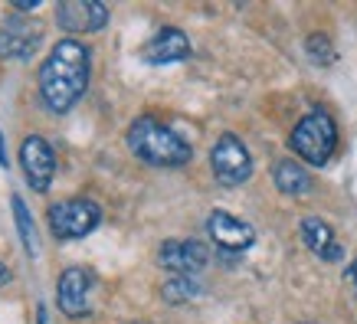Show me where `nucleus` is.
<instances>
[{"mask_svg": "<svg viewBox=\"0 0 357 324\" xmlns=\"http://www.w3.org/2000/svg\"><path fill=\"white\" fill-rule=\"evenodd\" d=\"M89 76H92L89 46L76 36L59 40L36 72V88H40V102L46 105V111H53V115L73 111L86 95Z\"/></svg>", "mask_w": 357, "mask_h": 324, "instance_id": "nucleus-1", "label": "nucleus"}, {"mask_svg": "<svg viewBox=\"0 0 357 324\" xmlns=\"http://www.w3.org/2000/svg\"><path fill=\"white\" fill-rule=\"evenodd\" d=\"M128 151L138 157V161L151 164V167H184L194 157V148L184 134H177L171 125L144 115V118H135L128 128Z\"/></svg>", "mask_w": 357, "mask_h": 324, "instance_id": "nucleus-2", "label": "nucleus"}, {"mask_svg": "<svg viewBox=\"0 0 357 324\" xmlns=\"http://www.w3.org/2000/svg\"><path fill=\"white\" fill-rule=\"evenodd\" d=\"M289 148L298 154V161L312 164V167H325L337 151V125L325 108H314L289 134Z\"/></svg>", "mask_w": 357, "mask_h": 324, "instance_id": "nucleus-3", "label": "nucleus"}, {"mask_svg": "<svg viewBox=\"0 0 357 324\" xmlns=\"http://www.w3.org/2000/svg\"><path fill=\"white\" fill-rule=\"evenodd\" d=\"M46 219H50V229L59 239H86L102 223V206L89 196H76V200L53 203Z\"/></svg>", "mask_w": 357, "mask_h": 324, "instance_id": "nucleus-4", "label": "nucleus"}, {"mask_svg": "<svg viewBox=\"0 0 357 324\" xmlns=\"http://www.w3.org/2000/svg\"><path fill=\"white\" fill-rule=\"evenodd\" d=\"M210 171L223 187H239L252 177V154L236 134H220L210 151Z\"/></svg>", "mask_w": 357, "mask_h": 324, "instance_id": "nucleus-5", "label": "nucleus"}, {"mask_svg": "<svg viewBox=\"0 0 357 324\" xmlns=\"http://www.w3.org/2000/svg\"><path fill=\"white\" fill-rule=\"evenodd\" d=\"M43 23L33 17L10 13L0 23V59H13V63H26L40 46H43Z\"/></svg>", "mask_w": 357, "mask_h": 324, "instance_id": "nucleus-6", "label": "nucleus"}, {"mask_svg": "<svg viewBox=\"0 0 357 324\" xmlns=\"http://www.w3.org/2000/svg\"><path fill=\"white\" fill-rule=\"evenodd\" d=\"M20 171L30 190H36V194L50 190L56 177V151L43 134H30V138L20 141Z\"/></svg>", "mask_w": 357, "mask_h": 324, "instance_id": "nucleus-7", "label": "nucleus"}, {"mask_svg": "<svg viewBox=\"0 0 357 324\" xmlns=\"http://www.w3.org/2000/svg\"><path fill=\"white\" fill-rule=\"evenodd\" d=\"M206 262H210V249L200 239H167L158 249V265L171 275H197L206 269Z\"/></svg>", "mask_w": 357, "mask_h": 324, "instance_id": "nucleus-8", "label": "nucleus"}, {"mask_svg": "<svg viewBox=\"0 0 357 324\" xmlns=\"http://www.w3.org/2000/svg\"><path fill=\"white\" fill-rule=\"evenodd\" d=\"M105 23H109V3H102V0L56 3V26L66 33H98Z\"/></svg>", "mask_w": 357, "mask_h": 324, "instance_id": "nucleus-9", "label": "nucleus"}, {"mask_svg": "<svg viewBox=\"0 0 357 324\" xmlns=\"http://www.w3.org/2000/svg\"><path fill=\"white\" fill-rule=\"evenodd\" d=\"M89 295H92V275L86 269H66L59 275V285H56V304L66 318H86L92 314V304H89Z\"/></svg>", "mask_w": 357, "mask_h": 324, "instance_id": "nucleus-10", "label": "nucleus"}, {"mask_svg": "<svg viewBox=\"0 0 357 324\" xmlns=\"http://www.w3.org/2000/svg\"><path fill=\"white\" fill-rule=\"evenodd\" d=\"M206 233L223 252H243V249L256 242V229L243 223V219H236V216L223 213V210H213L206 216Z\"/></svg>", "mask_w": 357, "mask_h": 324, "instance_id": "nucleus-11", "label": "nucleus"}, {"mask_svg": "<svg viewBox=\"0 0 357 324\" xmlns=\"http://www.w3.org/2000/svg\"><path fill=\"white\" fill-rule=\"evenodd\" d=\"M187 56H190V40H187V33L177 30V26H161V30L144 43V49H141V59L148 65H171V63L187 59Z\"/></svg>", "mask_w": 357, "mask_h": 324, "instance_id": "nucleus-12", "label": "nucleus"}, {"mask_svg": "<svg viewBox=\"0 0 357 324\" xmlns=\"http://www.w3.org/2000/svg\"><path fill=\"white\" fill-rule=\"evenodd\" d=\"M298 236H302V242L312 249L321 262H341L344 259V246L337 242L335 229L328 226L321 216H305L302 223H298Z\"/></svg>", "mask_w": 357, "mask_h": 324, "instance_id": "nucleus-13", "label": "nucleus"}, {"mask_svg": "<svg viewBox=\"0 0 357 324\" xmlns=\"http://www.w3.org/2000/svg\"><path fill=\"white\" fill-rule=\"evenodd\" d=\"M272 184L285 196H305L312 190V173L305 171L295 157H282V161L272 167Z\"/></svg>", "mask_w": 357, "mask_h": 324, "instance_id": "nucleus-14", "label": "nucleus"}, {"mask_svg": "<svg viewBox=\"0 0 357 324\" xmlns=\"http://www.w3.org/2000/svg\"><path fill=\"white\" fill-rule=\"evenodd\" d=\"M200 295V281L194 275H171V279L161 285V298L171 304H184V302H194Z\"/></svg>", "mask_w": 357, "mask_h": 324, "instance_id": "nucleus-15", "label": "nucleus"}, {"mask_svg": "<svg viewBox=\"0 0 357 324\" xmlns=\"http://www.w3.org/2000/svg\"><path fill=\"white\" fill-rule=\"evenodd\" d=\"M10 206H13V219H17V229H20V239H23V249L26 252H36V236H33V219L26 213V203H23L20 194L10 196Z\"/></svg>", "mask_w": 357, "mask_h": 324, "instance_id": "nucleus-16", "label": "nucleus"}, {"mask_svg": "<svg viewBox=\"0 0 357 324\" xmlns=\"http://www.w3.org/2000/svg\"><path fill=\"white\" fill-rule=\"evenodd\" d=\"M305 53H308V59H312L314 65H331L337 59L335 46H331V40H328L325 33H312V36L305 40Z\"/></svg>", "mask_w": 357, "mask_h": 324, "instance_id": "nucleus-17", "label": "nucleus"}, {"mask_svg": "<svg viewBox=\"0 0 357 324\" xmlns=\"http://www.w3.org/2000/svg\"><path fill=\"white\" fill-rule=\"evenodd\" d=\"M36 7H40V0H13V3H10L13 13H33Z\"/></svg>", "mask_w": 357, "mask_h": 324, "instance_id": "nucleus-18", "label": "nucleus"}, {"mask_svg": "<svg viewBox=\"0 0 357 324\" xmlns=\"http://www.w3.org/2000/svg\"><path fill=\"white\" fill-rule=\"evenodd\" d=\"M344 279L351 281V285H354V292H357V259H354V262H351V265H347V269H344Z\"/></svg>", "mask_w": 357, "mask_h": 324, "instance_id": "nucleus-19", "label": "nucleus"}, {"mask_svg": "<svg viewBox=\"0 0 357 324\" xmlns=\"http://www.w3.org/2000/svg\"><path fill=\"white\" fill-rule=\"evenodd\" d=\"M7 164H10V157H7V148H3V138H0V167L7 171Z\"/></svg>", "mask_w": 357, "mask_h": 324, "instance_id": "nucleus-20", "label": "nucleus"}, {"mask_svg": "<svg viewBox=\"0 0 357 324\" xmlns=\"http://www.w3.org/2000/svg\"><path fill=\"white\" fill-rule=\"evenodd\" d=\"M10 279V272H7V265H3V262H0V285H3V281Z\"/></svg>", "mask_w": 357, "mask_h": 324, "instance_id": "nucleus-21", "label": "nucleus"}]
</instances>
